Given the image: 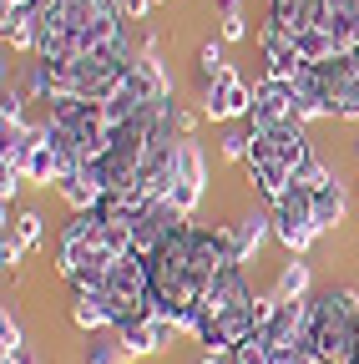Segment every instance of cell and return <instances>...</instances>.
<instances>
[{
  "mask_svg": "<svg viewBox=\"0 0 359 364\" xmlns=\"http://www.w3.org/2000/svg\"><path fill=\"white\" fill-rule=\"evenodd\" d=\"M218 26H223V41H243L248 36V21H243L238 0H218Z\"/></svg>",
  "mask_w": 359,
  "mask_h": 364,
  "instance_id": "e0dca14e",
  "label": "cell"
},
{
  "mask_svg": "<svg viewBox=\"0 0 359 364\" xmlns=\"http://www.w3.org/2000/svg\"><path fill=\"white\" fill-rule=\"evenodd\" d=\"M0 364H41V359H36L31 349H21V354H11V359H0Z\"/></svg>",
  "mask_w": 359,
  "mask_h": 364,
  "instance_id": "d4e9b609",
  "label": "cell"
},
{
  "mask_svg": "<svg viewBox=\"0 0 359 364\" xmlns=\"http://www.w3.org/2000/svg\"><path fill=\"white\" fill-rule=\"evenodd\" d=\"M274 238H279L294 258H304L309 243L319 238V223H314V193L299 188V182L274 203Z\"/></svg>",
  "mask_w": 359,
  "mask_h": 364,
  "instance_id": "7a4b0ae2",
  "label": "cell"
},
{
  "mask_svg": "<svg viewBox=\"0 0 359 364\" xmlns=\"http://www.w3.org/2000/svg\"><path fill=\"white\" fill-rule=\"evenodd\" d=\"M188 223H193V218H188V213H177L167 198H162V203H147L142 218L132 223V248H137V253H157V248L177 233V228H188Z\"/></svg>",
  "mask_w": 359,
  "mask_h": 364,
  "instance_id": "8992f818",
  "label": "cell"
},
{
  "mask_svg": "<svg viewBox=\"0 0 359 364\" xmlns=\"http://www.w3.org/2000/svg\"><path fill=\"white\" fill-rule=\"evenodd\" d=\"M152 6H162V0H152Z\"/></svg>",
  "mask_w": 359,
  "mask_h": 364,
  "instance_id": "83f0119b",
  "label": "cell"
},
{
  "mask_svg": "<svg viewBox=\"0 0 359 364\" xmlns=\"http://www.w3.org/2000/svg\"><path fill=\"white\" fill-rule=\"evenodd\" d=\"M344 213H349V193H344V182H339V177L319 182V188H314V223H319V233L339 228V223H344Z\"/></svg>",
  "mask_w": 359,
  "mask_h": 364,
  "instance_id": "8fae6325",
  "label": "cell"
},
{
  "mask_svg": "<svg viewBox=\"0 0 359 364\" xmlns=\"http://www.w3.org/2000/svg\"><path fill=\"white\" fill-rule=\"evenodd\" d=\"M21 349H26V334H21V324L11 318V309H6V318H0V359H11Z\"/></svg>",
  "mask_w": 359,
  "mask_h": 364,
  "instance_id": "ffe728a7",
  "label": "cell"
},
{
  "mask_svg": "<svg viewBox=\"0 0 359 364\" xmlns=\"http://www.w3.org/2000/svg\"><path fill=\"white\" fill-rule=\"evenodd\" d=\"M127 344L117 329H97V334H86V349H81V364H127Z\"/></svg>",
  "mask_w": 359,
  "mask_h": 364,
  "instance_id": "9a60e30c",
  "label": "cell"
},
{
  "mask_svg": "<svg viewBox=\"0 0 359 364\" xmlns=\"http://www.w3.org/2000/svg\"><path fill=\"white\" fill-rule=\"evenodd\" d=\"M0 36H6L11 51H31L36 56V6H16L0 21Z\"/></svg>",
  "mask_w": 359,
  "mask_h": 364,
  "instance_id": "5bb4252c",
  "label": "cell"
},
{
  "mask_svg": "<svg viewBox=\"0 0 359 364\" xmlns=\"http://www.w3.org/2000/svg\"><path fill=\"white\" fill-rule=\"evenodd\" d=\"M56 193H61V203H66L71 213H92V208L107 198V177H102V162H81V167H71V172L56 182Z\"/></svg>",
  "mask_w": 359,
  "mask_h": 364,
  "instance_id": "52a82bcc",
  "label": "cell"
},
{
  "mask_svg": "<svg viewBox=\"0 0 359 364\" xmlns=\"http://www.w3.org/2000/svg\"><path fill=\"white\" fill-rule=\"evenodd\" d=\"M299 86L314 91L334 122H359V56H334L309 66Z\"/></svg>",
  "mask_w": 359,
  "mask_h": 364,
  "instance_id": "6da1fadb",
  "label": "cell"
},
{
  "mask_svg": "<svg viewBox=\"0 0 359 364\" xmlns=\"http://www.w3.org/2000/svg\"><path fill=\"white\" fill-rule=\"evenodd\" d=\"M309 289H314V273H309V263L289 253L284 273L274 279V294H279V299H309Z\"/></svg>",
  "mask_w": 359,
  "mask_h": 364,
  "instance_id": "2e32d148",
  "label": "cell"
},
{
  "mask_svg": "<svg viewBox=\"0 0 359 364\" xmlns=\"http://www.w3.org/2000/svg\"><path fill=\"white\" fill-rule=\"evenodd\" d=\"M349 152H354V162H359V136H354V147H349Z\"/></svg>",
  "mask_w": 359,
  "mask_h": 364,
  "instance_id": "4316f807",
  "label": "cell"
},
{
  "mask_svg": "<svg viewBox=\"0 0 359 364\" xmlns=\"http://www.w3.org/2000/svg\"><path fill=\"white\" fill-rule=\"evenodd\" d=\"M274 122H299V86L294 81H274L263 76L253 86V112L248 127H274Z\"/></svg>",
  "mask_w": 359,
  "mask_h": 364,
  "instance_id": "5b68a950",
  "label": "cell"
},
{
  "mask_svg": "<svg viewBox=\"0 0 359 364\" xmlns=\"http://www.w3.org/2000/svg\"><path fill=\"white\" fill-rule=\"evenodd\" d=\"M309 136H304V122H274V127H253V152L248 157H274L284 162L289 172L309 157Z\"/></svg>",
  "mask_w": 359,
  "mask_h": 364,
  "instance_id": "277c9868",
  "label": "cell"
},
{
  "mask_svg": "<svg viewBox=\"0 0 359 364\" xmlns=\"http://www.w3.org/2000/svg\"><path fill=\"white\" fill-rule=\"evenodd\" d=\"M228 228H233V243H238V258L248 263V258H253V253L263 248V238L274 233V213H258V208H248V213H238V218H233Z\"/></svg>",
  "mask_w": 359,
  "mask_h": 364,
  "instance_id": "30bf717a",
  "label": "cell"
},
{
  "mask_svg": "<svg viewBox=\"0 0 359 364\" xmlns=\"http://www.w3.org/2000/svg\"><path fill=\"white\" fill-rule=\"evenodd\" d=\"M329 177H334V172H329V167H324L319 157H314V152H309V157H304V162L294 167V182H299V188H309V193L319 188V182H329Z\"/></svg>",
  "mask_w": 359,
  "mask_h": 364,
  "instance_id": "d6986e66",
  "label": "cell"
},
{
  "mask_svg": "<svg viewBox=\"0 0 359 364\" xmlns=\"http://www.w3.org/2000/svg\"><path fill=\"white\" fill-rule=\"evenodd\" d=\"M0 117H6V122H26V97L16 86H6V97H0Z\"/></svg>",
  "mask_w": 359,
  "mask_h": 364,
  "instance_id": "7402d4cb",
  "label": "cell"
},
{
  "mask_svg": "<svg viewBox=\"0 0 359 364\" xmlns=\"http://www.w3.org/2000/svg\"><path fill=\"white\" fill-rule=\"evenodd\" d=\"M41 223H46V218H41V213H31V208H26V213H16V233H21L31 248H41V243H46V238H41Z\"/></svg>",
  "mask_w": 359,
  "mask_h": 364,
  "instance_id": "44dd1931",
  "label": "cell"
},
{
  "mask_svg": "<svg viewBox=\"0 0 359 364\" xmlns=\"http://www.w3.org/2000/svg\"><path fill=\"white\" fill-rule=\"evenodd\" d=\"M198 102H203V117L208 122H248V112H253V91L243 86V76L228 66L223 76H213V81H203V91H198Z\"/></svg>",
  "mask_w": 359,
  "mask_h": 364,
  "instance_id": "3957f363",
  "label": "cell"
},
{
  "mask_svg": "<svg viewBox=\"0 0 359 364\" xmlns=\"http://www.w3.org/2000/svg\"><path fill=\"white\" fill-rule=\"evenodd\" d=\"M198 117H203V112H188V107H177V132H183V136H193Z\"/></svg>",
  "mask_w": 359,
  "mask_h": 364,
  "instance_id": "cb8c5ba5",
  "label": "cell"
},
{
  "mask_svg": "<svg viewBox=\"0 0 359 364\" xmlns=\"http://www.w3.org/2000/svg\"><path fill=\"white\" fill-rule=\"evenodd\" d=\"M26 182H36V188H51V182H61L66 177V162H61V152L46 142V136H41V142L31 147V157H26Z\"/></svg>",
  "mask_w": 359,
  "mask_h": 364,
  "instance_id": "7c38bea8",
  "label": "cell"
},
{
  "mask_svg": "<svg viewBox=\"0 0 359 364\" xmlns=\"http://www.w3.org/2000/svg\"><path fill=\"white\" fill-rule=\"evenodd\" d=\"M354 193H359V182H354Z\"/></svg>",
  "mask_w": 359,
  "mask_h": 364,
  "instance_id": "f1b7e54d",
  "label": "cell"
},
{
  "mask_svg": "<svg viewBox=\"0 0 359 364\" xmlns=\"http://www.w3.org/2000/svg\"><path fill=\"white\" fill-rule=\"evenodd\" d=\"M117 334H122V344H127L132 359H142V354H157V349H162L167 324H162V318H137V324H122Z\"/></svg>",
  "mask_w": 359,
  "mask_h": 364,
  "instance_id": "4fadbf2b",
  "label": "cell"
},
{
  "mask_svg": "<svg viewBox=\"0 0 359 364\" xmlns=\"http://www.w3.org/2000/svg\"><path fill=\"white\" fill-rule=\"evenodd\" d=\"M198 364H233L228 354H208V359H198Z\"/></svg>",
  "mask_w": 359,
  "mask_h": 364,
  "instance_id": "484cf974",
  "label": "cell"
},
{
  "mask_svg": "<svg viewBox=\"0 0 359 364\" xmlns=\"http://www.w3.org/2000/svg\"><path fill=\"white\" fill-rule=\"evenodd\" d=\"M122 16H127L132 26H137V21H147V16H152V0H122Z\"/></svg>",
  "mask_w": 359,
  "mask_h": 364,
  "instance_id": "603a6c76",
  "label": "cell"
},
{
  "mask_svg": "<svg viewBox=\"0 0 359 364\" xmlns=\"http://www.w3.org/2000/svg\"><path fill=\"white\" fill-rule=\"evenodd\" d=\"M223 71H228V51H223V41H208L203 51H198V76L213 81V76H223Z\"/></svg>",
  "mask_w": 359,
  "mask_h": 364,
  "instance_id": "ac0fdd59",
  "label": "cell"
},
{
  "mask_svg": "<svg viewBox=\"0 0 359 364\" xmlns=\"http://www.w3.org/2000/svg\"><path fill=\"white\" fill-rule=\"evenodd\" d=\"M71 318H76V329L86 334H97V329H112V304L102 289H71Z\"/></svg>",
  "mask_w": 359,
  "mask_h": 364,
  "instance_id": "9c48e42d",
  "label": "cell"
},
{
  "mask_svg": "<svg viewBox=\"0 0 359 364\" xmlns=\"http://www.w3.org/2000/svg\"><path fill=\"white\" fill-rule=\"evenodd\" d=\"M248 167V177H253V188H258V198L268 203V208H274L289 188H294V172L284 167V162H274V157H248L243 162Z\"/></svg>",
  "mask_w": 359,
  "mask_h": 364,
  "instance_id": "ba28073f",
  "label": "cell"
}]
</instances>
